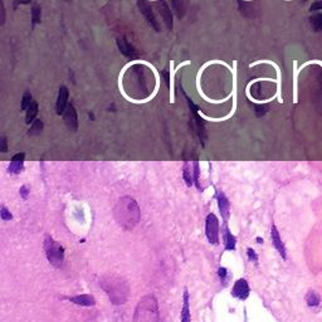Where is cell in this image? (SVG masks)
I'll use <instances>...</instances> for the list:
<instances>
[{
    "label": "cell",
    "mask_w": 322,
    "mask_h": 322,
    "mask_svg": "<svg viewBox=\"0 0 322 322\" xmlns=\"http://www.w3.org/2000/svg\"><path fill=\"white\" fill-rule=\"evenodd\" d=\"M100 284L114 305H123L127 301L130 287L123 277L119 275H104L100 280Z\"/></svg>",
    "instance_id": "6da1fadb"
},
{
    "label": "cell",
    "mask_w": 322,
    "mask_h": 322,
    "mask_svg": "<svg viewBox=\"0 0 322 322\" xmlns=\"http://www.w3.org/2000/svg\"><path fill=\"white\" fill-rule=\"evenodd\" d=\"M115 218L123 229H133L141 218L138 203L131 198H122L115 209Z\"/></svg>",
    "instance_id": "7a4b0ae2"
},
{
    "label": "cell",
    "mask_w": 322,
    "mask_h": 322,
    "mask_svg": "<svg viewBox=\"0 0 322 322\" xmlns=\"http://www.w3.org/2000/svg\"><path fill=\"white\" fill-rule=\"evenodd\" d=\"M135 322H159V308L154 296L141 300L135 310Z\"/></svg>",
    "instance_id": "3957f363"
},
{
    "label": "cell",
    "mask_w": 322,
    "mask_h": 322,
    "mask_svg": "<svg viewBox=\"0 0 322 322\" xmlns=\"http://www.w3.org/2000/svg\"><path fill=\"white\" fill-rule=\"evenodd\" d=\"M44 251L47 254L48 261L55 267L60 268L64 261V248L57 243L50 235L44 238Z\"/></svg>",
    "instance_id": "277c9868"
},
{
    "label": "cell",
    "mask_w": 322,
    "mask_h": 322,
    "mask_svg": "<svg viewBox=\"0 0 322 322\" xmlns=\"http://www.w3.org/2000/svg\"><path fill=\"white\" fill-rule=\"evenodd\" d=\"M237 61L233 62V67H232V74H233V88H232V100H233V106H232V111L227 115V116L222 117V119H213V117H209L206 115H204L203 112L199 111V116L203 117L204 120L206 121H211V122H221V121L229 120L233 115L235 114V110H237Z\"/></svg>",
    "instance_id": "5b68a950"
},
{
    "label": "cell",
    "mask_w": 322,
    "mask_h": 322,
    "mask_svg": "<svg viewBox=\"0 0 322 322\" xmlns=\"http://www.w3.org/2000/svg\"><path fill=\"white\" fill-rule=\"evenodd\" d=\"M205 235L210 244L219 243V221L216 214H208L205 219Z\"/></svg>",
    "instance_id": "8992f818"
},
{
    "label": "cell",
    "mask_w": 322,
    "mask_h": 322,
    "mask_svg": "<svg viewBox=\"0 0 322 322\" xmlns=\"http://www.w3.org/2000/svg\"><path fill=\"white\" fill-rule=\"evenodd\" d=\"M249 293H251V287H249L248 282L244 278H239L234 282L232 288V296L234 299L240 300V301H244L249 297Z\"/></svg>",
    "instance_id": "52a82bcc"
},
{
    "label": "cell",
    "mask_w": 322,
    "mask_h": 322,
    "mask_svg": "<svg viewBox=\"0 0 322 322\" xmlns=\"http://www.w3.org/2000/svg\"><path fill=\"white\" fill-rule=\"evenodd\" d=\"M271 239H272V244L273 247L276 248V251L278 252V254L282 257L283 259L287 258V249L286 246H284L283 240H282L280 232H278L277 227L275 224H272L271 227Z\"/></svg>",
    "instance_id": "ba28073f"
},
{
    "label": "cell",
    "mask_w": 322,
    "mask_h": 322,
    "mask_svg": "<svg viewBox=\"0 0 322 322\" xmlns=\"http://www.w3.org/2000/svg\"><path fill=\"white\" fill-rule=\"evenodd\" d=\"M262 63H265V64H271V66L275 67L276 69V73H277V78H276V83H277V98H278V102L280 103H283V98H282V76H281V69L280 67H278L277 63H275V62L272 61H268V60H262V61H257V62H253V63L249 64V67H256L257 64H262Z\"/></svg>",
    "instance_id": "9c48e42d"
},
{
    "label": "cell",
    "mask_w": 322,
    "mask_h": 322,
    "mask_svg": "<svg viewBox=\"0 0 322 322\" xmlns=\"http://www.w3.org/2000/svg\"><path fill=\"white\" fill-rule=\"evenodd\" d=\"M217 200H218L219 211H221V216H222L223 221L227 223L228 219H229V216H230V204H229V201H228L227 198H225L223 194H221V193H219L218 197H217Z\"/></svg>",
    "instance_id": "30bf717a"
},
{
    "label": "cell",
    "mask_w": 322,
    "mask_h": 322,
    "mask_svg": "<svg viewBox=\"0 0 322 322\" xmlns=\"http://www.w3.org/2000/svg\"><path fill=\"white\" fill-rule=\"evenodd\" d=\"M69 301L74 303V305L85 306V307H91V306L96 305V300L92 296H90V294H81V296L71 297Z\"/></svg>",
    "instance_id": "8fae6325"
},
{
    "label": "cell",
    "mask_w": 322,
    "mask_h": 322,
    "mask_svg": "<svg viewBox=\"0 0 322 322\" xmlns=\"http://www.w3.org/2000/svg\"><path fill=\"white\" fill-rule=\"evenodd\" d=\"M223 242H224L225 251H234L235 246H237V239L228 228H225L224 232H223Z\"/></svg>",
    "instance_id": "7c38bea8"
},
{
    "label": "cell",
    "mask_w": 322,
    "mask_h": 322,
    "mask_svg": "<svg viewBox=\"0 0 322 322\" xmlns=\"http://www.w3.org/2000/svg\"><path fill=\"white\" fill-rule=\"evenodd\" d=\"M175 64L174 61H170V103H175V74H176Z\"/></svg>",
    "instance_id": "4fadbf2b"
},
{
    "label": "cell",
    "mask_w": 322,
    "mask_h": 322,
    "mask_svg": "<svg viewBox=\"0 0 322 322\" xmlns=\"http://www.w3.org/2000/svg\"><path fill=\"white\" fill-rule=\"evenodd\" d=\"M305 301H306V303H307L308 307L315 308V307H318V306H320L321 297L316 291H308L307 294H306V297H305Z\"/></svg>",
    "instance_id": "5bb4252c"
},
{
    "label": "cell",
    "mask_w": 322,
    "mask_h": 322,
    "mask_svg": "<svg viewBox=\"0 0 322 322\" xmlns=\"http://www.w3.org/2000/svg\"><path fill=\"white\" fill-rule=\"evenodd\" d=\"M299 64L297 61H293V103L299 102V74H300Z\"/></svg>",
    "instance_id": "9a60e30c"
},
{
    "label": "cell",
    "mask_w": 322,
    "mask_h": 322,
    "mask_svg": "<svg viewBox=\"0 0 322 322\" xmlns=\"http://www.w3.org/2000/svg\"><path fill=\"white\" fill-rule=\"evenodd\" d=\"M190 307H189V292L184 291V305L181 310V322H190Z\"/></svg>",
    "instance_id": "2e32d148"
},
{
    "label": "cell",
    "mask_w": 322,
    "mask_h": 322,
    "mask_svg": "<svg viewBox=\"0 0 322 322\" xmlns=\"http://www.w3.org/2000/svg\"><path fill=\"white\" fill-rule=\"evenodd\" d=\"M247 256H248V259H249V261L253 262L254 264H258V261H259L258 254L256 253V251H254V249H252V248H247Z\"/></svg>",
    "instance_id": "e0dca14e"
},
{
    "label": "cell",
    "mask_w": 322,
    "mask_h": 322,
    "mask_svg": "<svg viewBox=\"0 0 322 322\" xmlns=\"http://www.w3.org/2000/svg\"><path fill=\"white\" fill-rule=\"evenodd\" d=\"M0 217H2L3 221H5V222L12 221V219H13L12 213H10V211L8 210L7 208H2V209H0Z\"/></svg>",
    "instance_id": "ac0fdd59"
},
{
    "label": "cell",
    "mask_w": 322,
    "mask_h": 322,
    "mask_svg": "<svg viewBox=\"0 0 322 322\" xmlns=\"http://www.w3.org/2000/svg\"><path fill=\"white\" fill-rule=\"evenodd\" d=\"M228 275H229V273H228L227 268L221 267V268H219V270H218V276H219V278H221V280H222V282H224L225 280H227Z\"/></svg>",
    "instance_id": "d6986e66"
},
{
    "label": "cell",
    "mask_w": 322,
    "mask_h": 322,
    "mask_svg": "<svg viewBox=\"0 0 322 322\" xmlns=\"http://www.w3.org/2000/svg\"><path fill=\"white\" fill-rule=\"evenodd\" d=\"M20 165H21V156L14 159V163H13V165H12V170H15V173H18L20 169Z\"/></svg>",
    "instance_id": "ffe728a7"
},
{
    "label": "cell",
    "mask_w": 322,
    "mask_h": 322,
    "mask_svg": "<svg viewBox=\"0 0 322 322\" xmlns=\"http://www.w3.org/2000/svg\"><path fill=\"white\" fill-rule=\"evenodd\" d=\"M310 64H320V66L322 67V61H318V60H315V61H308V62H306V63H303L301 67H300V71H302L303 68H306V67L307 66H310Z\"/></svg>",
    "instance_id": "44dd1931"
},
{
    "label": "cell",
    "mask_w": 322,
    "mask_h": 322,
    "mask_svg": "<svg viewBox=\"0 0 322 322\" xmlns=\"http://www.w3.org/2000/svg\"><path fill=\"white\" fill-rule=\"evenodd\" d=\"M26 194H28V193H26V189H24V187H23V189H21V197L25 198Z\"/></svg>",
    "instance_id": "7402d4cb"
},
{
    "label": "cell",
    "mask_w": 322,
    "mask_h": 322,
    "mask_svg": "<svg viewBox=\"0 0 322 322\" xmlns=\"http://www.w3.org/2000/svg\"><path fill=\"white\" fill-rule=\"evenodd\" d=\"M257 243L263 244V239H262V238H257Z\"/></svg>",
    "instance_id": "603a6c76"
},
{
    "label": "cell",
    "mask_w": 322,
    "mask_h": 322,
    "mask_svg": "<svg viewBox=\"0 0 322 322\" xmlns=\"http://www.w3.org/2000/svg\"><path fill=\"white\" fill-rule=\"evenodd\" d=\"M244 2H252V0H244Z\"/></svg>",
    "instance_id": "cb8c5ba5"
},
{
    "label": "cell",
    "mask_w": 322,
    "mask_h": 322,
    "mask_svg": "<svg viewBox=\"0 0 322 322\" xmlns=\"http://www.w3.org/2000/svg\"><path fill=\"white\" fill-rule=\"evenodd\" d=\"M284 2H291V0H284Z\"/></svg>",
    "instance_id": "d4e9b609"
}]
</instances>
